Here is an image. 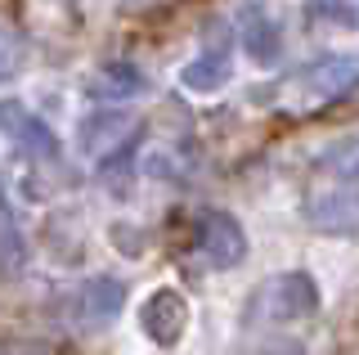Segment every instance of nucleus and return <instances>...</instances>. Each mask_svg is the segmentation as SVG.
<instances>
[{
	"instance_id": "f03ea898",
	"label": "nucleus",
	"mask_w": 359,
	"mask_h": 355,
	"mask_svg": "<svg viewBox=\"0 0 359 355\" xmlns=\"http://www.w3.org/2000/svg\"><path fill=\"white\" fill-rule=\"evenodd\" d=\"M351 86H355V59L351 54H328V59L306 63L297 76H287L283 91L297 108H319V104L351 95Z\"/></svg>"
},
{
	"instance_id": "0eeeda50",
	"label": "nucleus",
	"mask_w": 359,
	"mask_h": 355,
	"mask_svg": "<svg viewBox=\"0 0 359 355\" xmlns=\"http://www.w3.org/2000/svg\"><path fill=\"white\" fill-rule=\"evenodd\" d=\"M0 126H5V135L14 140L27 158H45V162L59 158V140H54V130L45 126L41 117H32L18 99H5V104H0Z\"/></svg>"
},
{
	"instance_id": "f8f14e48",
	"label": "nucleus",
	"mask_w": 359,
	"mask_h": 355,
	"mask_svg": "<svg viewBox=\"0 0 359 355\" xmlns=\"http://www.w3.org/2000/svg\"><path fill=\"white\" fill-rule=\"evenodd\" d=\"M18 63H22V41H18L5 23H0V81L18 72Z\"/></svg>"
},
{
	"instance_id": "9b49d317",
	"label": "nucleus",
	"mask_w": 359,
	"mask_h": 355,
	"mask_svg": "<svg viewBox=\"0 0 359 355\" xmlns=\"http://www.w3.org/2000/svg\"><path fill=\"white\" fill-rule=\"evenodd\" d=\"M229 81V59L224 54H202V59H194L184 72H180V86H189V91H220V86Z\"/></svg>"
},
{
	"instance_id": "f257e3e1",
	"label": "nucleus",
	"mask_w": 359,
	"mask_h": 355,
	"mask_svg": "<svg viewBox=\"0 0 359 355\" xmlns=\"http://www.w3.org/2000/svg\"><path fill=\"white\" fill-rule=\"evenodd\" d=\"M306 216L314 229L351 234L355 229V144L341 140L337 153L319 162L310 189H306Z\"/></svg>"
},
{
	"instance_id": "7ed1b4c3",
	"label": "nucleus",
	"mask_w": 359,
	"mask_h": 355,
	"mask_svg": "<svg viewBox=\"0 0 359 355\" xmlns=\"http://www.w3.org/2000/svg\"><path fill=\"white\" fill-rule=\"evenodd\" d=\"M135 130H140V117L126 113V108H104V113H90L81 121V153L90 162H112L117 153H126L135 144Z\"/></svg>"
},
{
	"instance_id": "9d476101",
	"label": "nucleus",
	"mask_w": 359,
	"mask_h": 355,
	"mask_svg": "<svg viewBox=\"0 0 359 355\" xmlns=\"http://www.w3.org/2000/svg\"><path fill=\"white\" fill-rule=\"evenodd\" d=\"M121 302H126V283L121 279H90L81 288V310H86V319L90 324H108L112 315L121 310Z\"/></svg>"
},
{
	"instance_id": "20e7f679",
	"label": "nucleus",
	"mask_w": 359,
	"mask_h": 355,
	"mask_svg": "<svg viewBox=\"0 0 359 355\" xmlns=\"http://www.w3.org/2000/svg\"><path fill=\"white\" fill-rule=\"evenodd\" d=\"M261 315H269L274 324H287V319H306L319 310V288H314L310 274L292 270V274H274L261 288Z\"/></svg>"
},
{
	"instance_id": "6e6552de",
	"label": "nucleus",
	"mask_w": 359,
	"mask_h": 355,
	"mask_svg": "<svg viewBox=\"0 0 359 355\" xmlns=\"http://www.w3.org/2000/svg\"><path fill=\"white\" fill-rule=\"evenodd\" d=\"M243 50L252 54L261 68H274V63L283 59V32L269 18V9L256 5V0L243 5Z\"/></svg>"
},
{
	"instance_id": "423d86ee",
	"label": "nucleus",
	"mask_w": 359,
	"mask_h": 355,
	"mask_svg": "<svg viewBox=\"0 0 359 355\" xmlns=\"http://www.w3.org/2000/svg\"><path fill=\"white\" fill-rule=\"evenodd\" d=\"M140 324H144V333H149L157 347H175V342L184 337V328H189L184 293H175V288H157L149 302L140 306Z\"/></svg>"
},
{
	"instance_id": "ddd939ff",
	"label": "nucleus",
	"mask_w": 359,
	"mask_h": 355,
	"mask_svg": "<svg viewBox=\"0 0 359 355\" xmlns=\"http://www.w3.org/2000/svg\"><path fill=\"white\" fill-rule=\"evenodd\" d=\"M261 355H306V351H301L297 342H269V347H265Z\"/></svg>"
},
{
	"instance_id": "1a4fd4ad",
	"label": "nucleus",
	"mask_w": 359,
	"mask_h": 355,
	"mask_svg": "<svg viewBox=\"0 0 359 355\" xmlns=\"http://www.w3.org/2000/svg\"><path fill=\"white\" fill-rule=\"evenodd\" d=\"M90 99H104V104H117V99H135L149 91V76H144L135 63H104L95 76L86 81Z\"/></svg>"
},
{
	"instance_id": "39448f33",
	"label": "nucleus",
	"mask_w": 359,
	"mask_h": 355,
	"mask_svg": "<svg viewBox=\"0 0 359 355\" xmlns=\"http://www.w3.org/2000/svg\"><path fill=\"white\" fill-rule=\"evenodd\" d=\"M198 252L216 270H233L247 257V234L229 212H202L198 220Z\"/></svg>"
}]
</instances>
